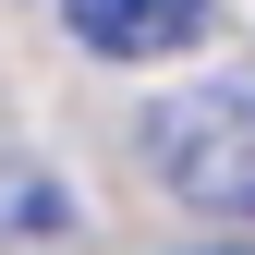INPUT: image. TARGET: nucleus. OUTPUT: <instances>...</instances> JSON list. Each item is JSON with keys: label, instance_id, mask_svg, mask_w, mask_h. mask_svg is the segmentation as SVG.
Wrapping results in <instances>:
<instances>
[{"label": "nucleus", "instance_id": "f257e3e1", "mask_svg": "<svg viewBox=\"0 0 255 255\" xmlns=\"http://www.w3.org/2000/svg\"><path fill=\"white\" fill-rule=\"evenodd\" d=\"M146 158L182 207L207 219H255V73H207V85H170L146 110Z\"/></svg>", "mask_w": 255, "mask_h": 255}, {"label": "nucleus", "instance_id": "f03ea898", "mask_svg": "<svg viewBox=\"0 0 255 255\" xmlns=\"http://www.w3.org/2000/svg\"><path fill=\"white\" fill-rule=\"evenodd\" d=\"M207 12H219V0H61V24H73L85 49H110V61H170V49H195Z\"/></svg>", "mask_w": 255, "mask_h": 255}, {"label": "nucleus", "instance_id": "7ed1b4c3", "mask_svg": "<svg viewBox=\"0 0 255 255\" xmlns=\"http://www.w3.org/2000/svg\"><path fill=\"white\" fill-rule=\"evenodd\" d=\"M195 255H255V243H243V231H231V243H195Z\"/></svg>", "mask_w": 255, "mask_h": 255}]
</instances>
